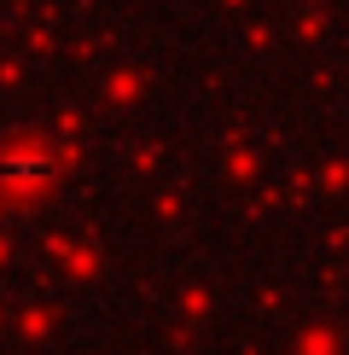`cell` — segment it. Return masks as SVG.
<instances>
[{
	"mask_svg": "<svg viewBox=\"0 0 349 355\" xmlns=\"http://www.w3.org/2000/svg\"><path fill=\"white\" fill-rule=\"evenodd\" d=\"M0 181L6 187H41V181H53V157L41 146H6L0 152Z\"/></svg>",
	"mask_w": 349,
	"mask_h": 355,
	"instance_id": "6da1fadb",
	"label": "cell"
}]
</instances>
